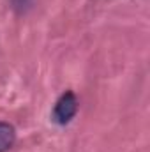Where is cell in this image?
<instances>
[{
	"label": "cell",
	"mask_w": 150,
	"mask_h": 152,
	"mask_svg": "<svg viewBox=\"0 0 150 152\" xmlns=\"http://www.w3.org/2000/svg\"><path fill=\"white\" fill-rule=\"evenodd\" d=\"M78 112V99H76L74 92H66L58 97L55 108H53V120L60 126H66L67 122H71V118Z\"/></svg>",
	"instance_id": "6da1fadb"
},
{
	"label": "cell",
	"mask_w": 150,
	"mask_h": 152,
	"mask_svg": "<svg viewBox=\"0 0 150 152\" xmlns=\"http://www.w3.org/2000/svg\"><path fill=\"white\" fill-rule=\"evenodd\" d=\"M16 142V129L9 122H0V152L9 151Z\"/></svg>",
	"instance_id": "7a4b0ae2"
},
{
	"label": "cell",
	"mask_w": 150,
	"mask_h": 152,
	"mask_svg": "<svg viewBox=\"0 0 150 152\" xmlns=\"http://www.w3.org/2000/svg\"><path fill=\"white\" fill-rule=\"evenodd\" d=\"M11 2V5H12V9L16 11V12H27L30 7H32V4H34V0H9Z\"/></svg>",
	"instance_id": "3957f363"
}]
</instances>
